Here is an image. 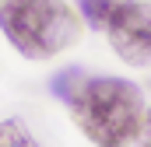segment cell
<instances>
[{
	"mask_svg": "<svg viewBox=\"0 0 151 147\" xmlns=\"http://www.w3.org/2000/svg\"><path fill=\"white\" fill-rule=\"evenodd\" d=\"M81 133L95 147H127L137 137L144 112L141 88L123 77H88L81 95L70 102Z\"/></svg>",
	"mask_w": 151,
	"mask_h": 147,
	"instance_id": "obj_1",
	"label": "cell"
},
{
	"mask_svg": "<svg viewBox=\"0 0 151 147\" xmlns=\"http://www.w3.org/2000/svg\"><path fill=\"white\" fill-rule=\"evenodd\" d=\"M0 28L25 60H49L81 42V18L63 0H4Z\"/></svg>",
	"mask_w": 151,
	"mask_h": 147,
	"instance_id": "obj_2",
	"label": "cell"
},
{
	"mask_svg": "<svg viewBox=\"0 0 151 147\" xmlns=\"http://www.w3.org/2000/svg\"><path fill=\"white\" fill-rule=\"evenodd\" d=\"M113 53L130 67H151V4L123 0L106 25Z\"/></svg>",
	"mask_w": 151,
	"mask_h": 147,
	"instance_id": "obj_3",
	"label": "cell"
},
{
	"mask_svg": "<svg viewBox=\"0 0 151 147\" xmlns=\"http://www.w3.org/2000/svg\"><path fill=\"white\" fill-rule=\"evenodd\" d=\"M84 81H88V74L81 70V67H67V70L53 74V81H49V91H53V95H56L63 105H70L77 95H81Z\"/></svg>",
	"mask_w": 151,
	"mask_h": 147,
	"instance_id": "obj_4",
	"label": "cell"
},
{
	"mask_svg": "<svg viewBox=\"0 0 151 147\" xmlns=\"http://www.w3.org/2000/svg\"><path fill=\"white\" fill-rule=\"evenodd\" d=\"M119 4H123V0H77V11H81L84 25H91V28H106Z\"/></svg>",
	"mask_w": 151,
	"mask_h": 147,
	"instance_id": "obj_5",
	"label": "cell"
},
{
	"mask_svg": "<svg viewBox=\"0 0 151 147\" xmlns=\"http://www.w3.org/2000/svg\"><path fill=\"white\" fill-rule=\"evenodd\" d=\"M0 147H42V144L25 130L21 119H4L0 123Z\"/></svg>",
	"mask_w": 151,
	"mask_h": 147,
	"instance_id": "obj_6",
	"label": "cell"
},
{
	"mask_svg": "<svg viewBox=\"0 0 151 147\" xmlns=\"http://www.w3.org/2000/svg\"><path fill=\"white\" fill-rule=\"evenodd\" d=\"M141 147H151V105H144L141 112V123H137V137H134Z\"/></svg>",
	"mask_w": 151,
	"mask_h": 147,
	"instance_id": "obj_7",
	"label": "cell"
},
{
	"mask_svg": "<svg viewBox=\"0 0 151 147\" xmlns=\"http://www.w3.org/2000/svg\"><path fill=\"white\" fill-rule=\"evenodd\" d=\"M148 88H151V81H148Z\"/></svg>",
	"mask_w": 151,
	"mask_h": 147,
	"instance_id": "obj_8",
	"label": "cell"
}]
</instances>
